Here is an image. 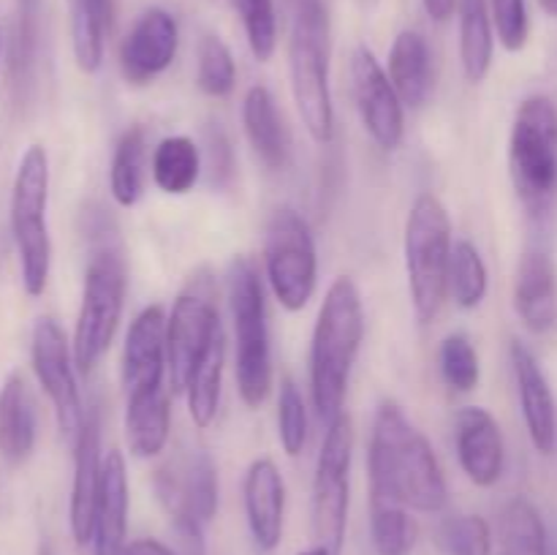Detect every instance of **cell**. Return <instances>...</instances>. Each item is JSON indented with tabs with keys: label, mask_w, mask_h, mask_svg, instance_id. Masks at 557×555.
<instances>
[{
	"label": "cell",
	"mask_w": 557,
	"mask_h": 555,
	"mask_svg": "<svg viewBox=\"0 0 557 555\" xmlns=\"http://www.w3.org/2000/svg\"><path fill=\"white\" fill-rule=\"evenodd\" d=\"M368 473L370 495L375 498H392L424 515L449 504V484L433 444L395 400H384L375 411Z\"/></svg>",
	"instance_id": "1"
},
{
	"label": "cell",
	"mask_w": 557,
	"mask_h": 555,
	"mask_svg": "<svg viewBox=\"0 0 557 555\" xmlns=\"http://www.w3.org/2000/svg\"><path fill=\"white\" fill-rule=\"evenodd\" d=\"M364 341V305L359 286L341 275L326 288L310 341V397L324 422L341 417L348 381Z\"/></svg>",
	"instance_id": "2"
},
{
	"label": "cell",
	"mask_w": 557,
	"mask_h": 555,
	"mask_svg": "<svg viewBox=\"0 0 557 555\" xmlns=\"http://www.w3.org/2000/svg\"><path fill=\"white\" fill-rule=\"evenodd\" d=\"M292 96L305 131L315 145L335 139V103L330 87V16L321 0H297L288 38Z\"/></svg>",
	"instance_id": "3"
},
{
	"label": "cell",
	"mask_w": 557,
	"mask_h": 555,
	"mask_svg": "<svg viewBox=\"0 0 557 555\" xmlns=\"http://www.w3.org/2000/svg\"><path fill=\"white\" fill-rule=\"evenodd\" d=\"M228 308L234 324V375L239 400L248 408H259L270 397L272 379V341L267 316L264 283L259 267L248 256H237L228 267Z\"/></svg>",
	"instance_id": "4"
},
{
	"label": "cell",
	"mask_w": 557,
	"mask_h": 555,
	"mask_svg": "<svg viewBox=\"0 0 557 555\" xmlns=\"http://www.w3.org/2000/svg\"><path fill=\"white\" fill-rule=\"evenodd\" d=\"M451 218L435 194H419L406 218V275L413 316L419 324H430L449 297L451 261Z\"/></svg>",
	"instance_id": "5"
},
{
	"label": "cell",
	"mask_w": 557,
	"mask_h": 555,
	"mask_svg": "<svg viewBox=\"0 0 557 555\" xmlns=\"http://www.w3.org/2000/svg\"><path fill=\"white\" fill-rule=\"evenodd\" d=\"M509 174L517 199L533 218L557 205V103L549 96H528L517 107L509 136Z\"/></svg>",
	"instance_id": "6"
},
{
	"label": "cell",
	"mask_w": 557,
	"mask_h": 555,
	"mask_svg": "<svg viewBox=\"0 0 557 555\" xmlns=\"http://www.w3.org/2000/svg\"><path fill=\"white\" fill-rule=\"evenodd\" d=\"M49 156L41 145H30L20 158L11 185V234L20 256L22 288L27 297L47 292L52 270V239L47 226Z\"/></svg>",
	"instance_id": "7"
},
{
	"label": "cell",
	"mask_w": 557,
	"mask_h": 555,
	"mask_svg": "<svg viewBox=\"0 0 557 555\" xmlns=\"http://www.w3.org/2000/svg\"><path fill=\"white\" fill-rule=\"evenodd\" d=\"M128 292V270L120 248L103 243L92 250L82 286V305L74 326V362L82 375H90L112 346L120 330Z\"/></svg>",
	"instance_id": "8"
},
{
	"label": "cell",
	"mask_w": 557,
	"mask_h": 555,
	"mask_svg": "<svg viewBox=\"0 0 557 555\" xmlns=\"http://www.w3.org/2000/svg\"><path fill=\"white\" fill-rule=\"evenodd\" d=\"M264 272L281 308H308L319 286V250L310 223L294 207H277L267 221Z\"/></svg>",
	"instance_id": "9"
},
{
	"label": "cell",
	"mask_w": 557,
	"mask_h": 555,
	"mask_svg": "<svg viewBox=\"0 0 557 555\" xmlns=\"http://www.w3.org/2000/svg\"><path fill=\"white\" fill-rule=\"evenodd\" d=\"M354 424L346 411L326 422L313 477V536L332 555L343 553L351 504Z\"/></svg>",
	"instance_id": "10"
},
{
	"label": "cell",
	"mask_w": 557,
	"mask_h": 555,
	"mask_svg": "<svg viewBox=\"0 0 557 555\" xmlns=\"http://www.w3.org/2000/svg\"><path fill=\"white\" fill-rule=\"evenodd\" d=\"M218 330H221V316H218L215 283L201 270L190 275L188 286L177 294L172 313L166 316V359L172 392L185 390L190 370L196 368Z\"/></svg>",
	"instance_id": "11"
},
{
	"label": "cell",
	"mask_w": 557,
	"mask_h": 555,
	"mask_svg": "<svg viewBox=\"0 0 557 555\" xmlns=\"http://www.w3.org/2000/svg\"><path fill=\"white\" fill-rule=\"evenodd\" d=\"M30 362L38 384L52 403L60 435L74 444L76 435L85 428L87 411L82 403L79 381H76L74 348H71L63 326L52 316H41L33 326Z\"/></svg>",
	"instance_id": "12"
},
{
	"label": "cell",
	"mask_w": 557,
	"mask_h": 555,
	"mask_svg": "<svg viewBox=\"0 0 557 555\" xmlns=\"http://www.w3.org/2000/svg\"><path fill=\"white\" fill-rule=\"evenodd\" d=\"M156 493L174 531H205L218 515V468L207 452L156 471Z\"/></svg>",
	"instance_id": "13"
},
{
	"label": "cell",
	"mask_w": 557,
	"mask_h": 555,
	"mask_svg": "<svg viewBox=\"0 0 557 555\" xmlns=\"http://www.w3.org/2000/svg\"><path fill=\"white\" fill-rule=\"evenodd\" d=\"M351 92L364 134L381 150H397L406 136V103L397 96L389 74L379 63L373 49L364 44L351 54Z\"/></svg>",
	"instance_id": "14"
},
{
	"label": "cell",
	"mask_w": 557,
	"mask_h": 555,
	"mask_svg": "<svg viewBox=\"0 0 557 555\" xmlns=\"http://www.w3.org/2000/svg\"><path fill=\"white\" fill-rule=\"evenodd\" d=\"M180 49V25L172 11L152 5L141 11L120 44V74L128 85L156 82L174 63Z\"/></svg>",
	"instance_id": "15"
},
{
	"label": "cell",
	"mask_w": 557,
	"mask_h": 555,
	"mask_svg": "<svg viewBox=\"0 0 557 555\" xmlns=\"http://www.w3.org/2000/svg\"><path fill=\"white\" fill-rule=\"evenodd\" d=\"M120 373H123L125 397L166 386V313L161 305H150L131 321Z\"/></svg>",
	"instance_id": "16"
},
{
	"label": "cell",
	"mask_w": 557,
	"mask_h": 555,
	"mask_svg": "<svg viewBox=\"0 0 557 555\" xmlns=\"http://www.w3.org/2000/svg\"><path fill=\"white\" fill-rule=\"evenodd\" d=\"M455 449L462 473L476 488H495L506 468L500 424L487 408L466 406L455 419Z\"/></svg>",
	"instance_id": "17"
},
{
	"label": "cell",
	"mask_w": 557,
	"mask_h": 555,
	"mask_svg": "<svg viewBox=\"0 0 557 555\" xmlns=\"http://www.w3.org/2000/svg\"><path fill=\"white\" fill-rule=\"evenodd\" d=\"M511 357V370H515V384H517V397H520L522 419H525L528 439H531L533 449L539 455L549 457L557 449V406L553 386H549L547 373L539 365V359L533 357V351L528 346H522L520 341L511 343L509 348Z\"/></svg>",
	"instance_id": "18"
},
{
	"label": "cell",
	"mask_w": 557,
	"mask_h": 555,
	"mask_svg": "<svg viewBox=\"0 0 557 555\" xmlns=\"http://www.w3.org/2000/svg\"><path fill=\"white\" fill-rule=\"evenodd\" d=\"M71 446H74V479H71L69 528L74 542L85 547L92 542V531H96V509L103 473L101 422H98L96 411L87 414L85 428Z\"/></svg>",
	"instance_id": "19"
},
{
	"label": "cell",
	"mask_w": 557,
	"mask_h": 555,
	"mask_svg": "<svg viewBox=\"0 0 557 555\" xmlns=\"http://www.w3.org/2000/svg\"><path fill=\"white\" fill-rule=\"evenodd\" d=\"M243 504L256 550L259 553L277 550L286 522V482L275 460L259 457L250 462L243 482Z\"/></svg>",
	"instance_id": "20"
},
{
	"label": "cell",
	"mask_w": 557,
	"mask_h": 555,
	"mask_svg": "<svg viewBox=\"0 0 557 555\" xmlns=\"http://www.w3.org/2000/svg\"><path fill=\"white\" fill-rule=\"evenodd\" d=\"M515 310L533 335L557 330V267L544 250H528L517 264Z\"/></svg>",
	"instance_id": "21"
},
{
	"label": "cell",
	"mask_w": 557,
	"mask_h": 555,
	"mask_svg": "<svg viewBox=\"0 0 557 555\" xmlns=\"http://www.w3.org/2000/svg\"><path fill=\"white\" fill-rule=\"evenodd\" d=\"M128 473L125 460L117 449H112L103 460L101 493H98L96 531H92V547L96 555H125V531H128Z\"/></svg>",
	"instance_id": "22"
},
{
	"label": "cell",
	"mask_w": 557,
	"mask_h": 555,
	"mask_svg": "<svg viewBox=\"0 0 557 555\" xmlns=\"http://www.w3.org/2000/svg\"><path fill=\"white\" fill-rule=\"evenodd\" d=\"M243 125L250 147L272 172H281L288 166L292 158V136H288L283 114L277 112L275 96L267 85L248 87L243 98Z\"/></svg>",
	"instance_id": "23"
},
{
	"label": "cell",
	"mask_w": 557,
	"mask_h": 555,
	"mask_svg": "<svg viewBox=\"0 0 557 555\" xmlns=\"http://www.w3.org/2000/svg\"><path fill=\"white\" fill-rule=\"evenodd\" d=\"M392 85L403 103L411 109L424 107L433 96L435 87V69H433V49L428 38L419 30H400L392 41L389 63H386Z\"/></svg>",
	"instance_id": "24"
},
{
	"label": "cell",
	"mask_w": 557,
	"mask_h": 555,
	"mask_svg": "<svg viewBox=\"0 0 557 555\" xmlns=\"http://www.w3.org/2000/svg\"><path fill=\"white\" fill-rule=\"evenodd\" d=\"M36 403L20 373H11L0 386V457L9 466H22L36 449Z\"/></svg>",
	"instance_id": "25"
},
{
	"label": "cell",
	"mask_w": 557,
	"mask_h": 555,
	"mask_svg": "<svg viewBox=\"0 0 557 555\" xmlns=\"http://www.w3.org/2000/svg\"><path fill=\"white\" fill-rule=\"evenodd\" d=\"M172 433V397L169 386L125 397V441L134 457H158Z\"/></svg>",
	"instance_id": "26"
},
{
	"label": "cell",
	"mask_w": 557,
	"mask_h": 555,
	"mask_svg": "<svg viewBox=\"0 0 557 555\" xmlns=\"http://www.w3.org/2000/svg\"><path fill=\"white\" fill-rule=\"evenodd\" d=\"M69 14L76 69L87 76L98 74L107 54V36L112 30L114 0H69Z\"/></svg>",
	"instance_id": "27"
},
{
	"label": "cell",
	"mask_w": 557,
	"mask_h": 555,
	"mask_svg": "<svg viewBox=\"0 0 557 555\" xmlns=\"http://www.w3.org/2000/svg\"><path fill=\"white\" fill-rule=\"evenodd\" d=\"M223 370H226V332L221 326L212 335L210 346L205 348L196 368L190 370L188 384L183 390L190 419L199 430H207L215 422L223 395Z\"/></svg>",
	"instance_id": "28"
},
{
	"label": "cell",
	"mask_w": 557,
	"mask_h": 555,
	"mask_svg": "<svg viewBox=\"0 0 557 555\" xmlns=\"http://www.w3.org/2000/svg\"><path fill=\"white\" fill-rule=\"evenodd\" d=\"M462 74L471 85L487 79L495 54V27L487 0H457Z\"/></svg>",
	"instance_id": "29"
},
{
	"label": "cell",
	"mask_w": 557,
	"mask_h": 555,
	"mask_svg": "<svg viewBox=\"0 0 557 555\" xmlns=\"http://www.w3.org/2000/svg\"><path fill=\"white\" fill-rule=\"evenodd\" d=\"M150 174L158 190L169 196H185L201 177V152L190 136H166L156 145L150 158Z\"/></svg>",
	"instance_id": "30"
},
{
	"label": "cell",
	"mask_w": 557,
	"mask_h": 555,
	"mask_svg": "<svg viewBox=\"0 0 557 555\" xmlns=\"http://www.w3.org/2000/svg\"><path fill=\"white\" fill-rule=\"evenodd\" d=\"M147 185V136L141 125L123 131L109 163V194L120 207H134Z\"/></svg>",
	"instance_id": "31"
},
{
	"label": "cell",
	"mask_w": 557,
	"mask_h": 555,
	"mask_svg": "<svg viewBox=\"0 0 557 555\" xmlns=\"http://www.w3.org/2000/svg\"><path fill=\"white\" fill-rule=\"evenodd\" d=\"M498 539L504 555H549V533L542 511L522 495L500 506Z\"/></svg>",
	"instance_id": "32"
},
{
	"label": "cell",
	"mask_w": 557,
	"mask_h": 555,
	"mask_svg": "<svg viewBox=\"0 0 557 555\" xmlns=\"http://www.w3.org/2000/svg\"><path fill=\"white\" fill-rule=\"evenodd\" d=\"M490 272L482 250L471 239H457L449 261V297L457 308L476 310L487 299Z\"/></svg>",
	"instance_id": "33"
},
{
	"label": "cell",
	"mask_w": 557,
	"mask_h": 555,
	"mask_svg": "<svg viewBox=\"0 0 557 555\" xmlns=\"http://www.w3.org/2000/svg\"><path fill=\"white\" fill-rule=\"evenodd\" d=\"M417 522L403 504L370 495V536L379 555H411L417 544Z\"/></svg>",
	"instance_id": "34"
},
{
	"label": "cell",
	"mask_w": 557,
	"mask_h": 555,
	"mask_svg": "<svg viewBox=\"0 0 557 555\" xmlns=\"http://www.w3.org/2000/svg\"><path fill=\"white\" fill-rule=\"evenodd\" d=\"M38 44H41V0H20L14 38H11V79L16 90H25L30 85Z\"/></svg>",
	"instance_id": "35"
},
{
	"label": "cell",
	"mask_w": 557,
	"mask_h": 555,
	"mask_svg": "<svg viewBox=\"0 0 557 555\" xmlns=\"http://www.w3.org/2000/svg\"><path fill=\"white\" fill-rule=\"evenodd\" d=\"M196 85L210 98H228L237 87V63L221 36L207 33L196 52Z\"/></svg>",
	"instance_id": "36"
},
{
	"label": "cell",
	"mask_w": 557,
	"mask_h": 555,
	"mask_svg": "<svg viewBox=\"0 0 557 555\" xmlns=\"http://www.w3.org/2000/svg\"><path fill=\"white\" fill-rule=\"evenodd\" d=\"M438 370L451 392L468 395V392L476 390L479 379H482V365H479V354L471 337L462 335V332L446 335L438 348Z\"/></svg>",
	"instance_id": "37"
},
{
	"label": "cell",
	"mask_w": 557,
	"mask_h": 555,
	"mask_svg": "<svg viewBox=\"0 0 557 555\" xmlns=\"http://www.w3.org/2000/svg\"><path fill=\"white\" fill-rule=\"evenodd\" d=\"M243 20L245 38L259 63H270L277 49L275 0H232Z\"/></svg>",
	"instance_id": "38"
},
{
	"label": "cell",
	"mask_w": 557,
	"mask_h": 555,
	"mask_svg": "<svg viewBox=\"0 0 557 555\" xmlns=\"http://www.w3.org/2000/svg\"><path fill=\"white\" fill-rule=\"evenodd\" d=\"M277 439L288 457H299L308 446V406L292 379H283L277 392Z\"/></svg>",
	"instance_id": "39"
},
{
	"label": "cell",
	"mask_w": 557,
	"mask_h": 555,
	"mask_svg": "<svg viewBox=\"0 0 557 555\" xmlns=\"http://www.w3.org/2000/svg\"><path fill=\"white\" fill-rule=\"evenodd\" d=\"M441 547L446 555H493V528L479 515L451 517L441 526Z\"/></svg>",
	"instance_id": "40"
},
{
	"label": "cell",
	"mask_w": 557,
	"mask_h": 555,
	"mask_svg": "<svg viewBox=\"0 0 557 555\" xmlns=\"http://www.w3.org/2000/svg\"><path fill=\"white\" fill-rule=\"evenodd\" d=\"M493 27L506 52H522L531 38V14L525 0H490Z\"/></svg>",
	"instance_id": "41"
},
{
	"label": "cell",
	"mask_w": 557,
	"mask_h": 555,
	"mask_svg": "<svg viewBox=\"0 0 557 555\" xmlns=\"http://www.w3.org/2000/svg\"><path fill=\"white\" fill-rule=\"evenodd\" d=\"M125 555H177L158 539H136L125 547Z\"/></svg>",
	"instance_id": "42"
},
{
	"label": "cell",
	"mask_w": 557,
	"mask_h": 555,
	"mask_svg": "<svg viewBox=\"0 0 557 555\" xmlns=\"http://www.w3.org/2000/svg\"><path fill=\"white\" fill-rule=\"evenodd\" d=\"M422 5L433 22H449L457 11V0H422Z\"/></svg>",
	"instance_id": "43"
},
{
	"label": "cell",
	"mask_w": 557,
	"mask_h": 555,
	"mask_svg": "<svg viewBox=\"0 0 557 555\" xmlns=\"http://www.w3.org/2000/svg\"><path fill=\"white\" fill-rule=\"evenodd\" d=\"M536 3L542 5V11H544V14L555 16V20H557V0H536Z\"/></svg>",
	"instance_id": "44"
},
{
	"label": "cell",
	"mask_w": 557,
	"mask_h": 555,
	"mask_svg": "<svg viewBox=\"0 0 557 555\" xmlns=\"http://www.w3.org/2000/svg\"><path fill=\"white\" fill-rule=\"evenodd\" d=\"M299 555H332V553L326 547H319V544H315L313 550H305V553H299Z\"/></svg>",
	"instance_id": "45"
},
{
	"label": "cell",
	"mask_w": 557,
	"mask_h": 555,
	"mask_svg": "<svg viewBox=\"0 0 557 555\" xmlns=\"http://www.w3.org/2000/svg\"><path fill=\"white\" fill-rule=\"evenodd\" d=\"M0 54H3V30H0Z\"/></svg>",
	"instance_id": "46"
}]
</instances>
